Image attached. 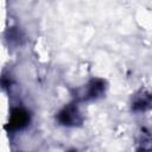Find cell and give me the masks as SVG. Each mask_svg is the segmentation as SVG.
I'll list each match as a JSON object with an SVG mask.
<instances>
[{
  "mask_svg": "<svg viewBox=\"0 0 152 152\" xmlns=\"http://www.w3.org/2000/svg\"><path fill=\"white\" fill-rule=\"evenodd\" d=\"M70 152H77V151H70Z\"/></svg>",
  "mask_w": 152,
  "mask_h": 152,
  "instance_id": "obj_6",
  "label": "cell"
},
{
  "mask_svg": "<svg viewBox=\"0 0 152 152\" xmlns=\"http://www.w3.org/2000/svg\"><path fill=\"white\" fill-rule=\"evenodd\" d=\"M28 122H30V114L27 110H25L24 108H13L6 128L8 131H18L26 127Z\"/></svg>",
  "mask_w": 152,
  "mask_h": 152,
  "instance_id": "obj_1",
  "label": "cell"
},
{
  "mask_svg": "<svg viewBox=\"0 0 152 152\" xmlns=\"http://www.w3.org/2000/svg\"><path fill=\"white\" fill-rule=\"evenodd\" d=\"M106 89V82L100 78L91 80L84 91V99H96L103 94Z\"/></svg>",
  "mask_w": 152,
  "mask_h": 152,
  "instance_id": "obj_3",
  "label": "cell"
},
{
  "mask_svg": "<svg viewBox=\"0 0 152 152\" xmlns=\"http://www.w3.org/2000/svg\"><path fill=\"white\" fill-rule=\"evenodd\" d=\"M57 120L65 126H75L82 122V116L75 104H68L57 115Z\"/></svg>",
  "mask_w": 152,
  "mask_h": 152,
  "instance_id": "obj_2",
  "label": "cell"
},
{
  "mask_svg": "<svg viewBox=\"0 0 152 152\" xmlns=\"http://www.w3.org/2000/svg\"><path fill=\"white\" fill-rule=\"evenodd\" d=\"M132 108L134 110H140V112L152 108V95L145 94V93L141 95H138L135 97V100L133 101Z\"/></svg>",
  "mask_w": 152,
  "mask_h": 152,
  "instance_id": "obj_4",
  "label": "cell"
},
{
  "mask_svg": "<svg viewBox=\"0 0 152 152\" xmlns=\"http://www.w3.org/2000/svg\"><path fill=\"white\" fill-rule=\"evenodd\" d=\"M139 145H140L139 152H151L152 151V137L147 133H142Z\"/></svg>",
  "mask_w": 152,
  "mask_h": 152,
  "instance_id": "obj_5",
  "label": "cell"
}]
</instances>
